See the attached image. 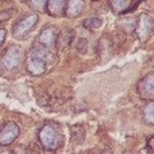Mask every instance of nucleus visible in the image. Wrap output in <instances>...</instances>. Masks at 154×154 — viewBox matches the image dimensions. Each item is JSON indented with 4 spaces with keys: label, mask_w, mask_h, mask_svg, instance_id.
Returning <instances> with one entry per match:
<instances>
[{
    "label": "nucleus",
    "mask_w": 154,
    "mask_h": 154,
    "mask_svg": "<svg viewBox=\"0 0 154 154\" xmlns=\"http://www.w3.org/2000/svg\"><path fill=\"white\" fill-rule=\"evenodd\" d=\"M137 37L141 41H146L153 33V18L148 13H141L137 18V23L135 27Z\"/></svg>",
    "instance_id": "nucleus-5"
},
{
    "label": "nucleus",
    "mask_w": 154,
    "mask_h": 154,
    "mask_svg": "<svg viewBox=\"0 0 154 154\" xmlns=\"http://www.w3.org/2000/svg\"><path fill=\"white\" fill-rule=\"evenodd\" d=\"M7 37V30H4V28H0V46L3 45L4 40H5Z\"/></svg>",
    "instance_id": "nucleus-20"
},
{
    "label": "nucleus",
    "mask_w": 154,
    "mask_h": 154,
    "mask_svg": "<svg viewBox=\"0 0 154 154\" xmlns=\"http://www.w3.org/2000/svg\"><path fill=\"white\" fill-rule=\"evenodd\" d=\"M153 143H154V137L152 136L150 139L148 140V146H150V150L152 152H154V148H153Z\"/></svg>",
    "instance_id": "nucleus-21"
},
{
    "label": "nucleus",
    "mask_w": 154,
    "mask_h": 154,
    "mask_svg": "<svg viewBox=\"0 0 154 154\" xmlns=\"http://www.w3.org/2000/svg\"><path fill=\"white\" fill-rule=\"evenodd\" d=\"M102 19L100 18H90V19H86L84 22V26L86 28H98L102 26Z\"/></svg>",
    "instance_id": "nucleus-16"
},
{
    "label": "nucleus",
    "mask_w": 154,
    "mask_h": 154,
    "mask_svg": "<svg viewBox=\"0 0 154 154\" xmlns=\"http://www.w3.org/2000/svg\"><path fill=\"white\" fill-rule=\"evenodd\" d=\"M137 94L141 99L153 100L154 96V73L150 72L145 77L139 81L137 84Z\"/></svg>",
    "instance_id": "nucleus-7"
},
{
    "label": "nucleus",
    "mask_w": 154,
    "mask_h": 154,
    "mask_svg": "<svg viewBox=\"0 0 154 154\" xmlns=\"http://www.w3.org/2000/svg\"><path fill=\"white\" fill-rule=\"evenodd\" d=\"M55 40H57V28L54 26H46L45 28H42V31L38 35V44L45 48L54 46Z\"/></svg>",
    "instance_id": "nucleus-8"
},
{
    "label": "nucleus",
    "mask_w": 154,
    "mask_h": 154,
    "mask_svg": "<svg viewBox=\"0 0 154 154\" xmlns=\"http://www.w3.org/2000/svg\"><path fill=\"white\" fill-rule=\"evenodd\" d=\"M18 136H19L18 125L14 122H8L0 130V145L2 146L12 145Z\"/></svg>",
    "instance_id": "nucleus-6"
},
{
    "label": "nucleus",
    "mask_w": 154,
    "mask_h": 154,
    "mask_svg": "<svg viewBox=\"0 0 154 154\" xmlns=\"http://www.w3.org/2000/svg\"><path fill=\"white\" fill-rule=\"evenodd\" d=\"M153 113H154V104L150 100V102L145 105V108H144V110H143L144 121H145V123L149 125V126H153L154 125V114Z\"/></svg>",
    "instance_id": "nucleus-13"
},
{
    "label": "nucleus",
    "mask_w": 154,
    "mask_h": 154,
    "mask_svg": "<svg viewBox=\"0 0 154 154\" xmlns=\"http://www.w3.org/2000/svg\"><path fill=\"white\" fill-rule=\"evenodd\" d=\"M72 40H73V32L69 30H64V31H62L59 35H57L55 44L60 50H64L71 45Z\"/></svg>",
    "instance_id": "nucleus-11"
},
{
    "label": "nucleus",
    "mask_w": 154,
    "mask_h": 154,
    "mask_svg": "<svg viewBox=\"0 0 154 154\" xmlns=\"http://www.w3.org/2000/svg\"><path fill=\"white\" fill-rule=\"evenodd\" d=\"M48 0H30V7L36 12H45Z\"/></svg>",
    "instance_id": "nucleus-15"
},
{
    "label": "nucleus",
    "mask_w": 154,
    "mask_h": 154,
    "mask_svg": "<svg viewBox=\"0 0 154 154\" xmlns=\"http://www.w3.org/2000/svg\"><path fill=\"white\" fill-rule=\"evenodd\" d=\"M54 59L51 51L42 45H36L28 51L26 58V69L32 76H41L48 69V64Z\"/></svg>",
    "instance_id": "nucleus-1"
},
{
    "label": "nucleus",
    "mask_w": 154,
    "mask_h": 154,
    "mask_svg": "<svg viewBox=\"0 0 154 154\" xmlns=\"http://www.w3.org/2000/svg\"><path fill=\"white\" fill-rule=\"evenodd\" d=\"M38 22V16L36 13L28 14L25 18H22L21 21H18L13 27V36L18 38V40H22L25 38L28 33L31 32V30L37 25Z\"/></svg>",
    "instance_id": "nucleus-4"
},
{
    "label": "nucleus",
    "mask_w": 154,
    "mask_h": 154,
    "mask_svg": "<svg viewBox=\"0 0 154 154\" xmlns=\"http://www.w3.org/2000/svg\"><path fill=\"white\" fill-rule=\"evenodd\" d=\"M13 16V9H8V11H2L0 12V23L5 22L8 19H11Z\"/></svg>",
    "instance_id": "nucleus-18"
},
{
    "label": "nucleus",
    "mask_w": 154,
    "mask_h": 154,
    "mask_svg": "<svg viewBox=\"0 0 154 154\" xmlns=\"http://www.w3.org/2000/svg\"><path fill=\"white\" fill-rule=\"evenodd\" d=\"M23 57H25V53H23L22 48L19 45H12L3 57L4 68L8 71L18 69V67L21 66L23 62Z\"/></svg>",
    "instance_id": "nucleus-3"
},
{
    "label": "nucleus",
    "mask_w": 154,
    "mask_h": 154,
    "mask_svg": "<svg viewBox=\"0 0 154 154\" xmlns=\"http://www.w3.org/2000/svg\"><path fill=\"white\" fill-rule=\"evenodd\" d=\"M77 50H79L81 54H84V53L88 51V40L81 38V40L79 41V44H77Z\"/></svg>",
    "instance_id": "nucleus-19"
},
{
    "label": "nucleus",
    "mask_w": 154,
    "mask_h": 154,
    "mask_svg": "<svg viewBox=\"0 0 154 154\" xmlns=\"http://www.w3.org/2000/svg\"><path fill=\"white\" fill-rule=\"evenodd\" d=\"M67 0H48L46 2V9L45 11L50 14L51 17H59L64 11Z\"/></svg>",
    "instance_id": "nucleus-10"
},
{
    "label": "nucleus",
    "mask_w": 154,
    "mask_h": 154,
    "mask_svg": "<svg viewBox=\"0 0 154 154\" xmlns=\"http://www.w3.org/2000/svg\"><path fill=\"white\" fill-rule=\"evenodd\" d=\"M19 2H26V0H19Z\"/></svg>",
    "instance_id": "nucleus-22"
},
{
    "label": "nucleus",
    "mask_w": 154,
    "mask_h": 154,
    "mask_svg": "<svg viewBox=\"0 0 154 154\" xmlns=\"http://www.w3.org/2000/svg\"><path fill=\"white\" fill-rule=\"evenodd\" d=\"M99 46H100V54L105 53L107 57H108V51H110V48H109L110 46V42H109V40H105V37H103L102 40H100Z\"/></svg>",
    "instance_id": "nucleus-17"
},
{
    "label": "nucleus",
    "mask_w": 154,
    "mask_h": 154,
    "mask_svg": "<svg viewBox=\"0 0 154 154\" xmlns=\"http://www.w3.org/2000/svg\"><path fill=\"white\" fill-rule=\"evenodd\" d=\"M38 140L45 150L55 152L63 145V132L57 123L49 122L38 131Z\"/></svg>",
    "instance_id": "nucleus-2"
},
{
    "label": "nucleus",
    "mask_w": 154,
    "mask_h": 154,
    "mask_svg": "<svg viewBox=\"0 0 154 154\" xmlns=\"http://www.w3.org/2000/svg\"><path fill=\"white\" fill-rule=\"evenodd\" d=\"M93 2H96V0H93Z\"/></svg>",
    "instance_id": "nucleus-23"
},
{
    "label": "nucleus",
    "mask_w": 154,
    "mask_h": 154,
    "mask_svg": "<svg viewBox=\"0 0 154 154\" xmlns=\"http://www.w3.org/2000/svg\"><path fill=\"white\" fill-rule=\"evenodd\" d=\"M85 9V0H67L64 5V13L68 18H77Z\"/></svg>",
    "instance_id": "nucleus-9"
},
{
    "label": "nucleus",
    "mask_w": 154,
    "mask_h": 154,
    "mask_svg": "<svg viewBox=\"0 0 154 154\" xmlns=\"http://www.w3.org/2000/svg\"><path fill=\"white\" fill-rule=\"evenodd\" d=\"M71 136H72V141L81 144L85 139V127L82 125H76V126H72L71 128Z\"/></svg>",
    "instance_id": "nucleus-12"
},
{
    "label": "nucleus",
    "mask_w": 154,
    "mask_h": 154,
    "mask_svg": "<svg viewBox=\"0 0 154 154\" xmlns=\"http://www.w3.org/2000/svg\"><path fill=\"white\" fill-rule=\"evenodd\" d=\"M109 3H110V7H112V9L114 12L123 13L130 7L131 0H109Z\"/></svg>",
    "instance_id": "nucleus-14"
}]
</instances>
